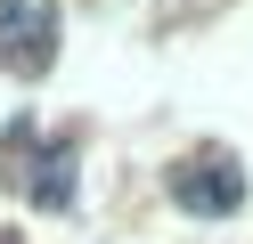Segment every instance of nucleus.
<instances>
[{"instance_id":"obj_1","label":"nucleus","mask_w":253,"mask_h":244,"mask_svg":"<svg viewBox=\"0 0 253 244\" xmlns=\"http://www.w3.org/2000/svg\"><path fill=\"white\" fill-rule=\"evenodd\" d=\"M171 195H180L188 211H237L245 179H237V171H220V163H188V171H171Z\"/></svg>"},{"instance_id":"obj_2","label":"nucleus","mask_w":253,"mask_h":244,"mask_svg":"<svg viewBox=\"0 0 253 244\" xmlns=\"http://www.w3.org/2000/svg\"><path fill=\"white\" fill-rule=\"evenodd\" d=\"M0 41H8V49L25 41V57H49V0H8V16H0Z\"/></svg>"}]
</instances>
